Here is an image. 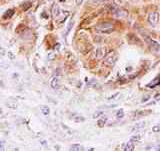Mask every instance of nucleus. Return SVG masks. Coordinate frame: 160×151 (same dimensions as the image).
Segmentation results:
<instances>
[{
  "label": "nucleus",
  "mask_w": 160,
  "mask_h": 151,
  "mask_svg": "<svg viewBox=\"0 0 160 151\" xmlns=\"http://www.w3.org/2000/svg\"><path fill=\"white\" fill-rule=\"evenodd\" d=\"M124 150L125 151H132V150H134V142H133V140H130V141L126 144V146H125Z\"/></svg>",
  "instance_id": "nucleus-8"
},
{
  "label": "nucleus",
  "mask_w": 160,
  "mask_h": 151,
  "mask_svg": "<svg viewBox=\"0 0 160 151\" xmlns=\"http://www.w3.org/2000/svg\"><path fill=\"white\" fill-rule=\"evenodd\" d=\"M159 18H160V15L158 12H151L148 15V22L151 26L155 27L159 23Z\"/></svg>",
  "instance_id": "nucleus-5"
},
{
  "label": "nucleus",
  "mask_w": 160,
  "mask_h": 151,
  "mask_svg": "<svg viewBox=\"0 0 160 151\" xmlns=\"http://www.w3.org/2000/svg\"><path fill=\"white\" fill-rule=\"evenodd\" d=\"M95 30L101 34H109L114 30V25L110 22H102L95 26Z\"/></svg>",
  "instance_id": "nucleus-1"
},
{
  "label": "nucleus",
  "mask_w": 160,
  "mask_h": 151,
  "mask_svg": "<svg viewBox=\"0 0 160 151\" xmlns=\"http://www.w3.org/2000/svg\"><path fill=\"white\" fill-rule=\"evenodd\" d=\"M153 132H160V124H156L152 127Z\"/></svg>",
  "instance_id": "nucleus-13"
},
{
  "label": "nucleus",
  "mask_w": 160,
  "mask_h": 151,
  "mask_svg": "<svg viewBox=\"0 0 160 151\" xmlns=\"http://www.w3.org/2000/svg\"><path fill=\"white\" fill-rule=\"evenodd\" d=\"M14 14V10L13 9H9L8 11L5 12L3 15H2V18L3 19H9L12 17V15Z\"/></svg>",
  "instance_id": "nucleus-7"
},
{
  "label": "nucleus",
  "mask_w": 160,
  "mask_h": 151,
  "mask_svg": "<svg viewBox=\"0 0 160 151\" xmlns=\"http://www.w3.org/2000/svg\"><path fill=\"white\" fill-rule=\"evenodd\" d=\"M95 1H98V0H95Z\"/></svg>",
  "instance_id": "nucleus-17"
},
{
  "label": "nucleus",
  "mask_w": 160,
  "mask_h": 151,
  "mask_svg": "<svg viewBox=\"0 0 160 151\" xmlns=\"http://www.w3.org/2000/svg\"><path fill=\"white\" fill-rule=\"evenodd\" d=\"M70 150H73V151H80V150H83L82 145L80 144H73L71 147H70Z\"/></svg>",
  "instance_id": "nucleus-9"
},
{
  "label": "nucleus",
  "mask_w": 160,
  "mask_h": 151,
  "mask_svg": "<svg viewBox=\"0 0 160 151\" xmlns=\"http://www.w3.org/2000/svg\"><path fill=\"white\" fill-rule=\"evenodd\" d=\"M158 149H159V150H160V146H159V148H158Z\"/></svg>",
  "instance_id": "nucleus-16"
},
{
  "label": "nucleus",
  "mask_w": 160,
  "mask_h": 151,
  "mask_svg": "<svg viewBox=\"0 0 160 151\" xmlns=\"http://www.w3.org/2000/svg\"><path fill=\"white\" fill-rule=\"evenodd\" d=\"M106 121H107V118H106V117H104V118L99 119V120H98V122H97L98 126H100V127H103V126H104V124L106 123Z\"/></svg>",
  "instance_id": "nucleus-10"
},
{
  "label": "nucleus",
  "mask_w": 160,
  "mask_h": 151,
  "mask_svg": "<svg viewBox=\"0 0 160 151\" xmlns=\"http://www.w3.org/2000/svg\"><path fill=\"white\" fill-rule=\"evenodd\" d=\"M41 111H42V114H44V115H48L49 112H50V110H49V108H48L47 106H42V107H41Z\"/></svg>",
  "instance_id": "nucleus-11"
},
{
  "label": "nucleus",
  "mask_w": 160,
  "mask_h": 151,
  "mask_svg": "<svg viewBox=\"0 0 160 151\" xmlns=\"http://www.w3.org/2000/svg\"><path fill=\"white\" fill-rule=\"evenodd\" d=\"M116 116L117 118H123L124 116V111H123V109H120L117 111V114H116Z\"/></svg>",
  "instance_id": "nucleus-12"
},
{
  "label": "nucleus",
  "mask_w": 160,
  "mask_h": 151,
  "mask_svg": "<svg viewBox=\"0 0 160 151\" xmlns=\"http://www.w3.org/2000/svg\"><path fill=\"white\" fill-rule=\"evenodd\" d=\"M84 0H76V4L77 5H80V4H82L83 3Z\"/></svg>",
  "instance_id": "nucleus-14"
},
{
  "label": "nucleus",
  "mask_w": 160,
  "mask_h": 151,
  "mask_svg": "<svg viewBox=\"0 0 160 151\" xmlns=\"http://www.w3.org/2000/svg\"><path fill=\"white\" fill-rule=\"evenodd\" d=\"M106 56V49L104 47H99L96 50H94L92 55H91V59L92 60H100Z\"/></svg>",
  "instance_id": "nucleus-4"
},
{
  "label": "nucleus",
  "mask_w": 160,
  "mask_h": 151,
  "mask_svg": "<svg viewBox=\"0 0 160 151\" xmlns=\"http://www.w3.org/2000/svg\"><path fill=\"white\" fill-rule=\"evenodd\" d=\"M8 55H9V57H10V59H14V55L11 53V52H8Z\"/></svg>",
  "instance_id": "nucleus-15"
},
{
  "label": "nucleus",
  "mask_w": 160,
  "mask_h": 151,
  "mask_svg": "<svg viewBox=\"0 0 160 151\" xmlns=\"http://www.w3.org/2000/svg\"><path fill=\"white\" fill-rule=\"evenodd\" d=\"M68 12H62L60 8L58 7V5L54 4L53 7H52V17L55 19V20H59V18H61V22H63V20L66 19V17L68 16ZM60 22V23H61Z\"/></svg>",
  "instance_id": "nucleus-2"
},
{
  "label": "nucleus",
  "mask_w": 160,
  "mask_h": 151,
  "mask_svg": "<svg viewBox=\"0 0 160 151\" xmlns=\"http://www.w3.org/2000/svg\"><path fill=\"white\" fill-rule=\"evenodd\" d=\"M60 85V80L58 77H53L50 81V86H51L53 89H57Z\"/></svg>",
  "instance_id": "nucleus-6"
},
{
  "label": "nucleus",
  "mask_w": 160,
  "mask_h": 151,
  "mask_svg": "<svg viewBox=\"0 0 160 151\" xmlns=\"http://www.w3.org/2000/svg\"><path fill=\"white\" fill-rule=\"evenodd\" d=\"M117 60H118V54L115 51H111L108 54H106V56L104 57V63L108 65V66H113L117 62Z\"/></svg>",
  "instance_id": "nucleus-3"
}]
</instances>
